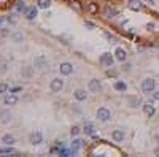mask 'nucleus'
Instances as JSON below:
<instances>
[{
  "label": "nucleus",
  "instance_id": "f03ea898",
  "mask_svg": "<svg viewBox=\"0 0 159 157\" xmlns=\"http://www.w3.org/2000/svg\"><path fill=\"white\" fill-rule=\"evenodd\" d=\"M50 89H51V92H54V94L61 92V90L64 89V79H61V78H54V79H51V82H50Z\"/></svg>",
  "mask_w": 159,
  "mask_h": 157
},
{
  "label": "nucleus",
  "instance_id": "b1692460",
  "mask_svg": "<svg viewBox=\"0 0 159 157\" xmlns=\"http://www.w3.org/2000/svg\"><path fill=\"white\" fill-rule=\"evenodd\" d=\"M115 89L119 90V92H124L127 89V84H126V82H123V81H118V82H115Z\"/></svg>",
  "mask_w": 159,
  "mask_h": 157
},
{
  "label": "nucleus",
  "instance_id": "bb28decb",
  "mask_svg": "<svg viewBox=\"0 0 159 157\" xmlns=\"http://www.w3.org/2000/svg\"><path fill=\"white\" fill-rule=\"evenodd\" d=\"M8 90H10V87H8L6 82H0V95H5Z\"/></svg>",
  "mask_w": 159,
  "mask_h": 157
},
{
  "label": "nucleus",
  "instance_id": "aec40b11",
  "mask_svg": "<svg viewBox=\"0 0 159 157\" xmlns=\"http://www.w3.org/2000/svg\"><path fill=\"white\" fill-rule=\"evenodd\" d=\"M83 132H85L86 135H94V132H96L94 124H92V122H86L85 124V130H83Z\"/></svg>",
  "mask_w": 159,
  "mask_h": 157
},
{
  "label": "nucleus",
  "instance_id": "393cba45",
  "mask_svg": "<svg viewBox=\"0 0 159 157\" xmlns=\"http://www.w3.org/2000/svg\"><path fill=\"white\" fill-rule=\"evenodd\" d=\"M104 14H105V17H115L116 16V10L115 8H105V11H104Z\"/></svg>",
  "mask_w": 159,
  "mask_h": 157
},
{
  "label": "nucleus",
  "instance_id": "f8f14e48",
  "mask_svg": "<svg viewBox=\"0 0 159 157\" xmlns=\"http://www.w3.org/2000/svg\"><path fill=\"white\" fill-rule=\"evenodd\" d=\"M2 143H5V144H8V146H11V144L16 143V138H14V135H11V133H5V135L2 136Z\"/></svg>",
  "mask_w": 159,
  "mask_h": 157
},
{
  "label": "nucleus",
  "instance_id": "2eb2a0df",
  "mask_svg": "<svg viewBox=\"0 0 159 157\" xmlns=\"http://www.w3.org/2000/svg\"><path fill=\"white\" fill-rule=\"evenodd\" d=\"M10 121H11V113L8 111V109H3V111L0 113V122L6 124V122H10Z\"/></svg>",
  "mask_w": 159,
  "mask_h": 157
},
{
  "label": "nucleus",
  "instance_id": "ddd939ff",
  "mask_svg": "<svg viewBox=\"0 0 159 157\" xmlns=\"http://www.w3.org/2000/svg\"><path fill=\"white\" fill-rule=\"evenodd\" d=\"M115 57H116L119 62H124L126 57H127V54H126V51H124L123 48H116V51H115Z\"/></svg>",
  "mask_w": 159,
  "mask_h": 157
},
{
  "label": "nucleus",
  "instance_id": "2f4dec72",
  "mask_svg": "<svg viewBox=\"0 0 159 157\" xmlns=\"http://www.w3.org/2000/svg\"><path fill=\"white\" fill-rule=\"evenodd\" d=\"M88 10H89V13H97V5L96 3H89V6H88Z\"/></svg>",
  "mask_w": 159,
  "mask_h": 157
},
{
  "label": "nucleus",
  "instance_id": "9b49d317",
  "mask_svg": "<svg viewBox=\"0 0 159 157\" xmlns=\"http://www.w3.org/2000/svg\"><path fill=\"white\" fill-rule=\"evenodd\" d=\"M21 75H22V78H32L34 76V67H29V65H26V67H22V70H21Z\"/></svg>",
  "mask_w": 159,
  "mask_h": 157
},
{
  "label": "nucleus",
  "instance_id": "72a5a7b5",
  "mask_svg": "<svg viewBox=\"0 0 159 157\" xmlns=\"http://www.w3.org/2000/svg\"><path fill=\"white\" fill-rule=\"evenodd\" d=\"M116 75H118V73H116L115 70H108V71H107V76H113V78H115Z\"/></svg>",
  "mask_w": 159,
  "mask_h": 157
},
{
  "label": "nucleus",
  "instance_id": "0eeeda50",
  "mask_svg": "<svg viewBox=\"0 0 159 157\" xmlns=\"http://www.w3.org/2000/svg\"><path fill=\"white\" fill-rule=\"evenodd\" d=\"M115 59H116V57H113L110 52H104V54L100 56V62L104 63V65H107V67H113Z\"/></svg>",
  "mask_w": 159,
  "mask_h": 157
},
{
  "label": "nucleus",
  "instance_id": "a878e982",
  "mask_svg": "<svg viewBox=\"0 0 159 157\" xmlns=\"http://www.w3.org/2000/svg\"><path fill=\"white\" fill-rule=\"evenodd\" d=\"M51 6V0H38V8H43V10H48Z\"/></svg>",
  "mask_w": 159,
  "mask_h": 157
},
{
  "label": "nucleus",
  "instance_id": "1a4fd4ad",
  "mask_svg": "<svg viewBox=\"0 0 159 157\" xmlns=\"http://www.w3.org/2000/svg\"><path fill=\"white\" fill-rule=\"evenodd\" d=\"M3 103H5V105H16V103H18L16 94H13V92H8V94H5V95H3Z\"/></svg>",
  "mask_w": 159,
  "mask_h": 157
},
{
  "label": "nucleus",
  "instance_id": "4be33fe9",
  "mask_svg": "<svg viewBox=\"0 0 159 157\" xmlns=\"http://www.w3.org/2000/svg\"><path fill=\"white\" fill-rule=\"evenodd\" d=\"M16 151L13 149V147L11 146H8L6 144V147H0V154H2V155H10V154H14Z\"/></svg>",
  "mask_w": 159,
  "mask_h": 157
},
{
  "label": "nucleus",
  "instance_id": "f704fd0d",
  "mask_svg": "<svg viewBox=\"0 0 159 157\" xmlns=\"http://www.w3.org/2000/svg\"><path fill=\"white\" fill-rule=\"evenodd\" d=\"M0 33H2V36H8V35H10V30H8V29H2V30H0Z\"/></svg>",
  "mask_w": 159,
  "mask_h": 157
},
{
  "label": "nucleus",
  "instance_id": "a211bd4d",
  "mask_svg": "<svg viewBox=\"0 0 159 157\" xmlns=\"http://www.w3.org/2000/svg\"><path fill=\"white\" fill-rule=\"evenodd\" d=\"M11 40H13L14 43H22V41H24V33H22V32H14V33H11Z\"/></svg>",
  "mask_w": 159,
  "mask_h": 157
},
{
  "label": "nucleus",
  "instance_id": "9d476101",
  "mask_svg": "<svg viewBox=\"0 0 159 157\" xmlns=\"http://www.w3.org/2000/svg\"><path fill=\"white\" fill-rule=\"evenodd\" d=\"M73 95H75V98H77L78 101H83V100L88 98V92H86V89H77L73 92Z\"/></svg>",
  "mask_w": 159,
  "mask_h": 157
},
{
  "label": "nucleus",
  "instance_id": "6e6552de",
  "mask_svg": "<svg viewBox=\"0 0 159 157\" xmlns=\"http://www.w3.org/2000/svg\"><path fill=\"white\" fill-rule=\"evenodd\" d=\"M88 89H89V92H94V94L100 92V89H102L100 81H99V79H91L89 84H88Z\"/></svg>",
  "mask_w": 159,
  "mask_h": 157
},
{
  "label": "nucleus",
  "instance_id": "ea45409f",
  "mask_svg": "<svg viewBox=\"0 0 159 157\" xmlns=\"http://www.w3.org/2000/svg\"><path fill=\"white\" fill-rule=\"evenodd\" d=\"M154 154H156V155H159V146H157L156 149H154Z\"/></svg>",
  "mask_w": 159,
  "mask_h": 157
},
{
  "label": "nucleus",
  "instance_id": "f3484780",
  "mask_svg": "<svg viewBox=\"0 0 159 157\" xmlns=\"http://www.w3.org/2000/svg\"><path fill=\"white\" fill-rule=\"evenodd\" d=\"M143 111H145V114H146V116L151 117V116H154L156 109H154V106H153V105L148 101V103H145V105H143Z\"/></svg>",
  "mask_w": 159,
  "mask_h": 157
},
{
  "label": "nucleus",
  "instance_id": "412c9836",
  "mask_svg": "<svg viewBox=\"0 0 159 157\" xmlns=\"http://www.w3.org/2000/svg\"><path fill=\"white\" fill-rule=\"evenodd\" d=\"M83 146H85V140H81V138H75L72 143V147H75V149H81Z\"/></svg>",
  "mask_w": 159,
  "mask_h": 157
},
{
  "label": "nucleus",
  "instance_id": "4c0bfd02",
  "mask_svg": "<svg viewBox=\"0 0 159 157\" xmlns=\"http://www.w3.org/2000/svg\"><path fill=\"white\" fill-rule=\"evenodd\" d=\"M86 27H89V30H92V29H94V24H92V22H86Z\"/></svg>",
  "mask_w": 159,
  "mask_h": 157
},
{
  "label": "nucleus",
  "instance_id": "cd10ccee",
  "mask_svg": "<svg viewBox=\"0 0 159 157\" xmlns=\"http://www.w3.org/2000/svg\"><path fill=\"white\" fill-rule=\"evenodd\" d=\"M16 10H18V11H22V13H26V10H27V8H26V3L22 2V0H19V2L16 3Z\"/></svg>",
  "mask_w": 159,
  "mask_h": 157
},
{
  "label": "nucleus",
  "instance_id": "423d86ee",
  "mask_svg": "<svg viewBox=\"0 0 159 157\" xmlns=\"http://www.w3.org/2000/svg\"><path fill=\"white\" fill-rule=\"evenodd\" d=\"M59 71H61V75H72L73 73V65L70 62H62L61 65H59Z\"/></svg>",
  "mask_w": 159,
  "mask_h": 157
},
{
  "label": "nucleus",
  "instance_id": "c9c22d12",
  "mask_svg": "<svg viewBox=\"0 0 159 157\" xmlns=\"http://www.w3.org/2000/svg\"><path fill=\"white\" fill-rule=\"evenodd\" d=\"M72 6H75V8H77V10H78V11L81 10V6L78 5V2H73V3H72Z\"/></svg>",
  "mask_w": 159,
  "mask_h": 157
},
{
  "label": "nucleus",
  "instance_id": "473e14b6",
  "mask_svg": "<svg viewBox=\"0 0 159 157\" xmlns=\"http://www.w3.org/2000/svg\"><path fill=\"white\" fill-rule=\"evenodd\" d=\"M22 90V87H19V86H18V87H13V89H10V92H13V94H18V92H21Z\"/></svg>",
  "mask_w": 159,
  "mask_h": 157
},
{
  "label": "nucleus",
  "instance_id": "58836bf2",
  "mask_svg": "<svg viewBox=\"0 0 159 157\" xmlns=\"http://www.w3.org/2000/svg\"><path fill=\"white\" fill-rule=\"evenodd\" d=\"M153 97H154L156 100H159V90H156V92H154V94H153Z\"/></svg>",
  "mask_w": 159,
  "mask_h": 157
},
{
  "label": "nucleus",
  "instance_id": "7ed1b4c3",
  "mask_svg": "<svg viewBox=\"0 0 159 157\" xmlns=\"http://www.w3.org/2000/svg\"><path fill=\"white\" fill-rule=\"evenodd\" d=\"M154 86H156V82L153 78H145L142 81V90L145 92V94H149V92H153L154 90Z\"/></svg>",
  "mask_w": 159,
  "mask_h": 157
},
{
  "label": "nucleus",
  "instance_id": "5701e85b",
  "mask_svg": "<svg viewBox=\"0 0 159 157\" xmlns=\"http://www.w3.org/2000/svg\"><path fill=\"white\" fill-rule=\"evenodd\" d=\"M140 103H142V100H140L138 97H129V105L132 106V108L140 106Z\"/></svg>",
  "mask_w": 159,
  "mask_h": 157
},
{
  "label": "nucleus",
  "instance_id": "4468645a",
  "mask_svg": "<svg viewBox=\"0 0 159 157\" xmlns=\"http://www.w3.org/2000/svg\"><path fill=\"white\" fill-rule=\"evenodd\" d=\"M111 138L116 141V143H121L124 140V130H113V133H111Z\"/></svg>",
  "mask_w": 159,
  "mask_h": 157
},
{
  "label": "nucleus",
  "instance_id": "39448f33",
  "mask_svg": "<svg viewBox=\"0 0 159 157\" xmlns=\"http://www.w3.org/2000/svg\"><path fill=\"white\" fill-rule=\"evenodd\" d=\"M42 141H43V135H42L40 130H35V132H32V133L29 135V143H30V144L37 146V144H40Z\"/></svg>",
  "mask_w": 159,
  "mask_h": 157
},
{
  "label": "nucleus",
  "instance_id": "c756f323",
  "mask_svg": "<svg viewBox=\"0 0 159 157\" xmlns=\"http://www.w3.org/2000/svg\"><path fill=\"white\" fill-rule=\"evenodd\" d=\"M80 132H81V128H80L78 125H73L72 130H70V135H72V136H77V135H80Z\"/></svg>",
  "mask_w": 159,
  "mask_h": 157
},
{
  "label": "nucleus",
  "instance_id": "dca6fc26",
  "mask_svg": "<svg viewBox=\"0 0 159 157\" xmlns=\"http://www.w3.org/2000/svg\"><path fill=\"white\" fill-rule=\"evenodd\" d=\"M24 14H26V17H27V19H29V21L35 19V17H37V8H35V6H30V8H27Z\"/></svg>",
  "mask_w": 159,
  "mask_h": 157
},
{
  "label": "nucleus",
  "instance_id": "6ab92c4d",
  "mask_svg": "<svg viewBox=\"0 0 159 157\" xmlns=\"http://www.w3.org/2000/svg\"><path fill=\"white\" fill-rule=\"evenodd\" d=\"M142 3H140L138 2V0H130V2H129V8H130V10H134V11H138V10H142Z\"/></svg>",
  "mask_w": 159,
  "mask_h": 157
},
{
  "label": "nucleus",
  "instance_id": "7c9ffc66",
  "mask_svg": "<svg viewBox=\"0 0 159 157\" xmlns=\"http://www.w3.org/2000/svg\"><path fill=\"white\" fill-rule=\"evenodd\" d=\"M6 21L10 22V24H18V16L16 14H10V16L6 17Z\"/></svg>",
  "mask_w": 159,
  "mask_h": 157
},
{
  "label": "nucleus",
  "instance_id": "f257e3e1",
  "mask_svg": "<svg viewBox=\"0 0 159 157\" xmlns=\"http://www.w3.org/2000/svg\"><path fill=\"white\" fill-rule=\"evenodd\" d=\"M34 67L35 68H46L48 67V59L45 54H37L34 57Z\"/></svg>",
  "mask_w": 159,
  "mask_h": 157
},
{
  "label": "nucleus",
  "instance_id": "20e7f679",
  "mask_svg": "<svg viewBox=\"0 0 159 157\" xmlns=\"http://www.w3.org/2000/svg\"><path fill=\"white\" fill-rule=\"evenodd\" d=\"M96 114H97V119H99V121H102V122H107L108 119L111 117V113H110V109H108V108H105V106L99 108Z\"/></svg>",
  "mask_w": 159,
  "mask_h": 157
},
{
  "label": "nucleus",
  "instance_id": "e433bc0d",
  "mask_svg": "<svg viewBox=\"0 0 159 157\" xmlns=\"http://www.w3.org/2000/svg\"><path fill=\"white\" fill-rule=\"evenodd\" d=\"M146 29L148 30H154V24H146Z\"/></svg>",
  "mask_w": 159,
  "mask_h": 157
},
{
  "label": "nucleus",
  "instance_id": "a19ab883",
  "mask_svg": "<svg viewBox=\"0 0 159 157\" xmlns=\"http://www.w3.org/2000/svg\"><path fill=\"white\" fill-rule=\"evenodd\" d=\"M2 25H3V19L0 17V29H2Z\"/></svg>",
  "mask_w": 159,
  "mask_h": 157
},
{
  "label": "nucleus",
  "instance_id": "c85d7f7f",
  "mask_svg": "<svg viewBox=\"0 0 159 157\" xmlns=\"http://www.w3.org/2000/svg\"><path fill=\"white\" fill-rule=\"evenodd\" d=\"M6 71H8V63H6L5 60H0V73L5 75Z\"/></svg>",
  "mask_w": 159,
  "mask_h": 157
}]
</instances>
